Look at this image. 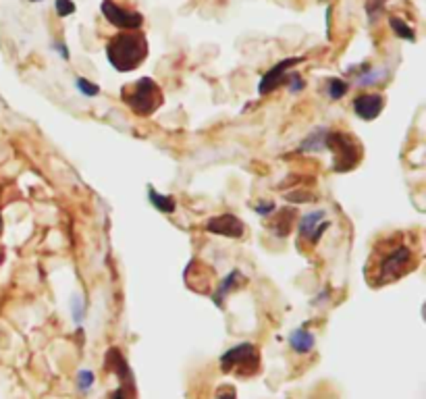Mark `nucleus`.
I'll return each instance as SVG.
<instances>
[{"instance_id": "1", "label": "nucleus", "mask_w": 426, "mask_h": 399, "mask_svg": "<svg viewBox=\"0 0 426 399\" xmlns=\"http://www.w3.org/2000/svg\"><path fill=\"white\" fill-rule=\"evenodd\" d=\"M418 264L420 252L414 237L410 233L397 231L381 237L375 244L364 269V277L370 287H383L397 283L399 279L410 275Z\"/></svg>"}, {"instance_id": "2", "label": "nucleus", "mask_w": 426, "mask_h": 399, "mask_svg": "<svg viewBox=\"0 0 426 399\" xmlns=\"http://www.w3.org/2000/svg\"><path fill=\"white\" fill-rule=\"evenodd\" d=\"M106 58L119 73L135 71L148 58V40L139 30H127L106 42Z\"/></svg>"}, {"instance_id": "3", "label": "nucleus", "mask_w": 426, "mask_h": 399, "mask_svg": "<svg viewBox=\"0 0 426 399\" xmlns=\"http://www.w3.org/2000/svg\"><path fill=\"white\" fill-rule=\"evenodd\" d=\"M121 100L137 117H150L163 106L165 96L152 77H139L133 84H127L121 88Z\"/></svg>"}, {"instance_id": "4", "label": "nucleus", "mask_w": 426, "mask_h": 399, "mask_svg": "<svg viewBox=\"0 0 426 399\" xmlns=\"http://www.w3.org/2000/svg\"><path fill=\"white\" fill-rule=\"evenodd\" d=\"M324 148L333 152V171L347 173L362 161V146L345 131H327Z\"/></svg>"}, {"instance_id": "5", "label": "nucleus", "mask_w": 426, "mask_h": 399, "mask_svg": "<svg viewBox=\"0 0 426 399\" xmlns=\"http://www.w3.org/2000/svg\"><path fill=\"white\" fill-rule=\"evenodd\" d=\"M260 350L254 343H237L221 356V370L235 376H254L260 372Z\"/></svg>"}, {"instance_id": "6", "label": "nucleus", "mask_w": 426, "mask_h": 399, "mask_svg": "<svg viewBox=\"0 0 426 399\" xmlns=\"http://www.w3.org/2000/svg\"><path fill=\"white\" fill-rule=\"evenodd\" d=\"M106 368L113 370L119 376V389L113 391L110 399H133L135 393V385H133V374L129 370L127 360L123 358V354L117 347H110L106 354Z\"/></svg>"}, {"instance_id": "7", "label": "nucleus", "mask_w": 426, "mask_h": 399, "mask_svg": "<svg viewBox=\"0 0 426 399\" xmlns=\"http://www.w3.org/2000/svg\"><path fill=\"white\" fill-rule=\"evenodd\" d=\"M100 11L104 15V19L127 32V30H139L141 25H144V15H141L139 11H131V9H125V7H119L117 3H113V0H102L100 5Z\"/></svg>"}, {"instance_id": "8", "label": "nucleus", "mask_w": 426, "mask_h": 399, "mask_svg": "<svg viewBox=\"0 0 426 399\" xmlns=\"http://www.w3.org/2000/svg\"><path fill=\"white\" fill-rule=\"evenodd\" d=\"M302 60H304V56H289V58H283V60H279L276 65H272V67L262 75L260 84H258V92H260L262 96L274 92L279 86L285 84L289 69L296 67V65H300Z\"/></svg>"}, {"instance_id": "9", "label": "nucleus", "mask_w": 426, "mask_h": 399, "mask_svg": "<svg viewBox=\"0 0 426 399\" xmlns=\"http://www.w3.org/2000/svg\"><path fill=\"white\" fill-rule=\"evenodd\" d=\"M206 229L215 235H223V237H231V239H239L246 235V225L235 216V214H219L212 216L206 223Z\"/></svg>"}, {"instance_id": "10", "label": "nucleus", "mask_w": 426, "mask_h": 399, "mask_svg": "<svg viewBox=\"0 0 426 399\" xmlns=\"http://www.w3.org/2000/svg\"><path fill=\"white\" fill-rule=\"evenodd\" d=\"M385 109V96L375 92H364L353 98V113L362 121H375Z\"/></svg>"}, {"instance_id": "11", "label": "nucleus", "mask_w": 426, "mask_h": 399, "mask_svg": "<svg viewBox=\"0 0 426 399\" xmlns=\"http://www.w3.org/2000/svg\"><path fill=\"white\" fill-rule=\"evenodd\" d=\"M246 283V277L235 269V271H231L223 281H221V285H219V289H217V293L212 295V299H215V304L219 306V308H223V301H225V297L233 291V289H239L241 285Z\"/></svg>"}, {"instance_id": "12", "label": "nucleus", "mask_w": 426, "mask_h": 399, "mask_svg": "<svg viewBox=\"0 0 426 399\" xmlns=\"http://www.w3.org/2000/svg\"><path fill=\"white\" fill-rule=\"evenodd\" d=\"M296 220V210L292 208H281L274 216H272V223L268 225L274 235H281V237H287L292 233V225Z\"/></svg>"}, {"instance_id": "13", "label": "nucleus", "mask_w": 426, "mask_h": 399, "mask_svg": "<svg viewBox=\"0 0 426 399\" xmlns=\"http://www.w3.org/2000/svg\"><path fill=\"white\" fill-rule=\"evenodd\" d=\"M289 345H292V350H294L296 354L306 356V354H310V352L314 350L316 339H314V335H312L310 331H306V329H296V331L289 335Z\"/></svg>"}, {"instance_id": "14", "label": "nucleus", "mask_w": 426, "mask_h": 399, "mask_svg": "<svg viewBox=\"0 0 426 399\" xmlns=\"http://www.w3.org/2000/svg\"><path fill=\"white\" fill-rule=\"evenodd\" d=\"M324 216H327L324 210H314L310 214H304L300 220V239H308V242H312V235H314L316 227L324 220Z\"/></svg>"}, {"instance_id": "15", "label": "nucleus", "mask_w": 426, "mask_h": 399, "mask_svg": "<svg viewBox=\"0 0 426 399\" xmlns=\"http://www.w3.org/2000/svg\"><path fill=\"white\" fill-rule=\"evenodd\" d=\"M148 200H150V204H152L158 212H163V214H173L175 208H177V202H175L173 196L158 194L152 185H148Z\"/></svg>"}, {"instance_id": "16", "label": "nucleus", "mask_w": 426, "mask_h": 399, "mask_svg": "<svg viewBox=\"0 0 426 399\" xmlns=\"http://www.w3.org/2000/svg\"><path fill=\"white\" fill-rule=\"evenodd\" d=\"M389 25L393 30V34L401 40H410V42H416V32L414 27H410L401 17H389Z\"/></svg>"}, {"instance_id": "17", "label": "nucleus", "mask_w": 426, "mask_h": 399, "mask_svg": "<svg viewBox=\"0 0 426 399\" xmlns=\"http://www.w3.org/2000/svg\"><path fill=\"white\" fill-rule=\"evenodd\" d=\"M324 133H327V129H316L314 133H310V137H306V141L300 146V150H302V152L324 150Z\"/></svg>"}, {"instance_id": "18", "label": "nucleus", "mask_w": 426, "mask_h": 399, "mask_svg": "<svg viewBox=\"0 0 426 399\" xmlns=\"http://www.w3.org/2000/svg\"><path fill=\"white\" fill-rule=\"evenodd\" d=\"M385 77H387V71H379V69H366V73L358 77V86L366 88V86L379 84L381 79H385Z\"/></svg>"}, {"instance_id": "19", "label": "nucleus", "mask_w": 426, "mask_h": 399, "mask_svg": "<svg viewBox=\"0 0 426 399\" xmlns=\"http://www.w3.org/2000/svg\"><path fill=\"white\" fill-rule=\"evenodd\" d=\"M387 0H366V13H368V21L375 23L381 19V15L385 13Z\"/></svg>"}, {"instance_id": "20", "label": "nucleus", "mask_w": 426, "mask_h": 399, "mask_svg": "<svg viewBox=\"0 0 426 399\" xmlns=\"http://www.w3.org/2000/svg\"><path fill=\"white\" fill-rule=\"evenodd\" d=\"M347 90H349V84L343 82V79H331V82H329V96L333 100L343 98L347 94Z\"/></svg>"}, {"instance_id": "21", "label": "nucleus", "mask_w": 426, "mask_h": 399, "mask_svg": "<svg viewBox=\"0 0 426 399\" xmlns=\"http://www.w3.org/2000/svg\"><path fill=\"white\" fill-rule=\"evenodd\" d=\"M75 86H78V90H80L84 96H88V98L100 94V88H98L96 84H92L90 79H86V77H78V79H75Z\"/></svg>"}, {"instance_id": "22", "label": "nucleus", "mask_w": 426, "mask_h": 399, "mask_svg": "<svg viewBox=\"0 0 426 399\" xmlns=\"http://www.w3.org/2000/svg\"><path fill=\"white\" fill-rule=\"evenodd\" d=\"M54 9L58 13V17H69L75 13V3L73 0H54Z\"/></svg>"}, {"instance_id": "23", "label": "nucleus", "mask_w": 426, "mask_h": 399, "mask_svg": "<svg viewBox=\"0 0 426 399\" xmlns=\"http://www.w3.org/2000/svg\"><path fill=\"white\" fill-rule=\"evenodd\" d=\"M94 380H96V376H94L92 370H80V372H78V387H80L84 393L90 391V389L94 387Z\"/></svg>"}, {"instance_id": "24", "label": "nucleus", "mask_w": 426, "mask_h": 399, "mask_svg": "<svg viewBox=\"0 0 426 399\" xmlns=\"http://www.w3.org/2000/svg\"><path fill=\"white\" fill-rule=\"evenodd\" d=\"M285 84H289V90H292L294 94H298V92H302V90L306 88L304 79H302V75H300L298 71H294V73H287Z\"/></svg>"}, {"instance_id": "25", "label": "nucleus", "mask_w": 426, "mask_h": 399, "mask_svg": "<svg viewBox=\"0 0 426 399\" xmlns=\"http://www.w3.org/2000/svg\"><path fill=\"white\" fill-rule=\"evenodd\" d=\"M73 318H75V323H82L84 321V306H82V299L80 297L73 299Z\"/></svg>"}, {"instance_id": "26", "label": "nucleus", "mask_w": 426, "mask_h": 399, "mask_svg": "<svg viewBox=\"0 0 426 399\" xmlns=\"http://www.w3.org/2000/svg\"><path fill=\"white\" fill-rule=\"evenodd\" d=\"M215 399H237V395H235V391H233L231 387H223V389L217 393Z\"/></svg>"}, {"instance_id": "27", "label": "nucleus", "mask_w": 426, "mask_h": 399, "mask_svg": "<svg viewBox=\"0 0 426 399\" xmlns=\"http://www.w3.org/2000/svg\"><path fill=\"white\" fill-rule=\"evenodd\" d=\"M327 229H329V220H327V223L322 220V223H320V225L316 227V231H314V235H312V242H310V244H316V242H318V239L322 237V233H324Z\"/></svg>"}, {"instance_id": "28", "label": "nucleus", "mask_w": 426, "mask_h": 399, "mask_svg": "<svg viewBox=\"0 0 426 399\" xmlns=\"http://www.w3.org/2000/svg\"><path fill=\"white\" fill-rule=\"evenodd\" d=\"M272 210H274V204H258V206H256V212H258L260 216H268Z\"/></svg>"}, {"instance_id": "29", "label": "nucleus", "mask_w": 426, "mask_h": 399, "mask_svg": "<svg viewBox=\"0 0 426 399\" xmlns=\"http://www.w3.org/2000/svg\"><path fill=\"white\" fill-rule=\"evenodd\" d=\"M54 48H56V52H58V54H62V58H64V60L69 58V50H67V46H64L62 42H56V44H54Z\"/></svg>"}, {"instance_id": "30", "label": "nucleus", "mask_w": 426, "mask_h": 399, "mask_svg": "<svg viewBox=\"0 0 426 399\" xmlns=\"http://www.w3.org/2000/svg\"><path fill=\"white\" fill-rule=\"evenodd\" d=\"M0 229H3V216H0Z\"/></svg>"}, {"instance_id": "31", "label": "nucleus", "mask_w": 426, "mask_h": 399, "mask_svg": "<svg viewBox=\"0 0 426 399\" xmlns=\"http://www.w3.org/2000/svg\"><path fill=\"white\" fill-rule=\"evenodd\" d=\"M32 3H40V0H32Z\"/></svg>"}]
</instances>
